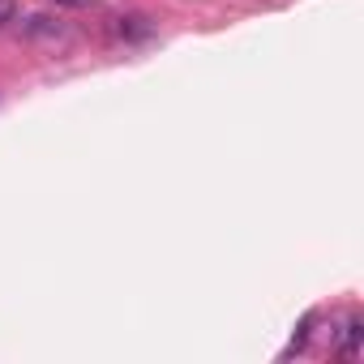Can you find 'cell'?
Segmentation results:
<instances>
[{"instance_id":"6da1fadb","label":"cell","mask_w":364,"mask_h":364,"mask_svg":"<svg viewBox=\"0 0 364 364\" xmlns=\"http://www.w3.org/2000/svg\"><path fill=\"white\" fill-rule=\"evenodd\" d=\"M116 35L129 39V43H137V39H150L154 35V22L146 14H124V18H116Z\"/></svg>"},{"instance_id":"7a4b0ae2","label":"cell","mask_w":364,"mask_h":364,"mask_svg":"<svg viewBox=\"0 0 364 364\" xmlns=\"http://www.w3.org/2000/svg\"><path fill=\"white\" fill-rule=\"evenodd\" d=\"M26 35H31V39H52V43H60V39H69V31H65L60 22H52L48 14H35V18L26 22Z\"/></svg>"},{"instance_id":"3957f363","label":"cell","mask_w":364,"mask_h":364,"mask_svg":"<svg viewBox=\"0 0 364 364\" xmlns=\"http://www.w3.org/2000/svg\"><path fill=\"white\" fill-rule=\"evenodd\" d=\"M360 338H364V321H360V317H347V326H343V347H338V351H343L347 360H355V355H360Z\"/></svg>"},{"instance_id":"277c9868","label":"cell","mask_w":364,"mask_h":364,"mask_svg":"<svg viewBox=\"0 0 364 364\" xmlns=\"http://www.w3.org/2000/svg\"><path fill=\"white\" fill-rule=\"evenodd\" d=\"M313 321H317V317H313V313H309V317H304V321H300V330H296V334H291V347H287V351H283V360H287V355H296V351H304V343H309V334H313Z\"/></svg>"},{"instance_id":"5b68a950","label":"cell","mask_w":364,"mask_h":364,"mask_svg":"<svg viewBox=\"0 0 364 364\" xmlns=\"http://www.w3.org/2000/svg\"><path fill=\"white\" fill-rule=\"evenodd\" d=\"M14 18H18V5H14V0H0V31H5Z\"/></svg>"},{"instance_id":"8992f818","label":"cell","mask_w":364,"mask_h":364,"mask_svg":"<svg viewBox=\"0 0 364 364\" xmlns=\"http://www.w3.org/2000/svg\"><path fill=\"white\" fill-rule=\"evenodd\" d=\"M60 5H69V9H77V5H82V0H60Z\"/></svg>"}]
</instances>
